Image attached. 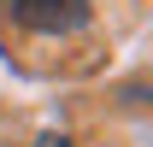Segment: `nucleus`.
<instances>
[{"label":"nucleus","mask_w":153,"mask_h":147,"mask_svg":"<svg viewBox=\"0 0 153 147\" xmlns=\"http://www.w3.org/2000/svg\"><path fill=\"white\" fill-rule=\"evenodd\" d=\"M36 147H71V141H65V135H41Z\"/></svg>","instance_id":"2"},{"label":"nucleus","mask_w":153,"mask_h":147,"mask_svg":"<svg viewBox=\"0 0 153 147\" xmlns=\"http://www.w3.org/2000/svg\"><path fill=\"white\" fill-rule=\"evenodd\" d=\"M12 18L36 36H71L88 24V0H6Z\"/></svg>","instance_id":"1"}]
</instances>
